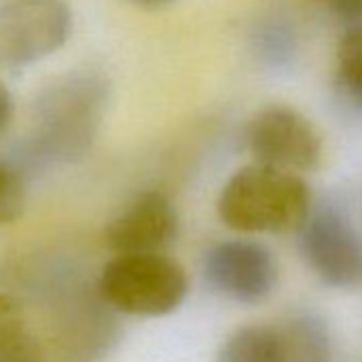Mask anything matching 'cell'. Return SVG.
Here are the masks:
<instances>
[{
    "mask_svg": "<svg viewBox=\"0 0 362 362\" xmlns=\"http://www.w3.org/2000/svg\"><path fill=\"white\" fill-rule=\"evenodd\" d=\"M73 33L66 0H11L0 5V66L22 69L56 54Z\"/></svg>",
    "mask_w": 362,
    "mask_h": 362,
    "instance_id": "5b68a950",
    "label": "cell"
},
{
    "mask_svg": "<svg viewBox=\"0 0 362 362\" xmlns=\"http://www.w3.org/2000/svg\"><path fill=\"white\" fill-rule=\"evenodd\" d=\"M218 362H288L279 326L247 324L237 328L220 347Z\"/></svg>",
    "mask_w": 362,
    "mask_h": 362,
    "instance_id": "8fae6325",
    "label": "cell"
},
{
    "mask_svg": "<svg viewBox=\"0 0 362 362\" xmlns=\"http://www.w3.org/2000/svg\"><path fill=\"white\" fill-rule=\"evenodd\" d=\"M111 83L96 69H75L47 83L33 107V132L9 158L26 179L83 160L100 132Z\"/></svg>",
    "mask_w": 362,
    "mask_h": 362,
    "instance_id": "6da1fadb",
    "label": "cell"
},
{
    "mask_svg": "<svg viewBox=\"0 0 362 362\" xmlns=\"http://www.w3.org/2000/svg\"><path fill=\"white\" fill-rule=\"evenodd\" d=\"M309 3L345 26L362 24V0H309Z\"/></svg>",
    "mask_w": 362,
    "mask_h": 362,
    "instance_id": "9a60e30c",
    "label": "cell"
},
{
    "mask_svg": "<svg viewBox=\"0 0 362 362\" xmlns=\"http://www.w3.org/2000/svg\"><path fill=\"white\" fill-rule=\"evenodd\" d=\"M179 211L160 190L139 192L105 228V243L113 254L164 252L179 237Z\"/></svg>",
    "mask_w": 362,
    "mask_h": 362,
    "instance_id": "ba28073f",
    "label": "cell"
},
{
    "mask_svg": "<svg viewBox=\"0 0 362 362\" xmlns=\"http://www.w3.org/2000/svg\"><path fill=\"white\" fill-rule=\"evenodd\" d=\"M188 275L164 252L115 254L98 275L100 298L117 313L160 317L173 313L188 296Z\"/></svg>",
    "mask_w": 362,
    "mask_h": 362,
    "instance_id": "3957f363",
    "label": "cell"
},
{
    "mask_svg": "<svg viewBox=\"0 0 362 362\" xmlns=\"http://www.w3.org/2000/svg\"><path fill=\"white\" fill-rule=\"evenodd\" d=\"M245 147L254 162L298 175L315 170L324 153L320 130L288 105L256 111L245 126Z\"/></svg>",
    "mask_w": 362,
    "mask_h": 362,
    "instance_id": "8992f818",
    "label": "cell"
},
{
    "mask_svg": "<svg viewBox=\"0 0 362 362\" xmlns=\"http://www.w3.org/2000/svg\"><path fill=\"white\" fill-rule=\"evenodd\" d=\"M203 277L214 292L241 305L262 303L279 281L275 254L260 241L226 239L203 258Z\"/></svg>",
    "mask_w": 362,
    "mask_h": 362,
    "instance_id": "52a82bcc",
    "label": "cell"
},
{
    "mask_svg": "<svg viewBox=\"0 0 362 362\" xmlns=\"http://www.w3.org/2000/svg\"><path fill=\"white\" fill-rule=\"evenodd\" d=\"M296 233L305 262L326 286H362V235L339 201L313 203Z\"/></svg>",
    "mask_w": 362,
    "mask_h": 362,
    "instance_id": "277c9868",
    "label": "cell"
},
{
    "mask_svg": "<svg viewBox=\"0 0 362 362\" xmlns=\"http://www.w3.org/2000/svg\"><path fill=\"white\" fill-rule=\"evenodd\" d=\"M26 184V175L9 158H0V224H13L22 218Z\"/></svg>",
    "mask_w": 362,
    "mask_h": 362,
    "instance_id": "4fadbf2b",
    "label": "cell"
},
{
    "mask_svg": "<svg viewBox=\"0 0 362 362\" xmlns=\"http://www.w3.org/2000/svg\"><path fill=\"white\" fill-rule=\"evenodd\" d=\"M11 117H13V96L7 90V86L0 81V132L5 130Z\"/></svg>",
    "mask_w": 362,
    "mask_h": 362,
    "instance_id": "e0dca14e",
    "label": "cell"
},
{
    "mask_svg": "<svg viewBox=\"0 0 362 362\" xmlns=\"http://www.w3.org/2000/svg\"><path fill=\"white\" fill-rule=\"evenodd\" d=\"M288 362H334L332 334L326 320L311 311H292L279 326Z\"/></svg>",
    "mask_w": 362,
    "mask_h": 362,
    "instance_id": "30bf717a",
    "label": "cell"
},
{
    "mask_svg": "<svg viewBox=\"0 0 362 362\" xmlns=\"http://www.w3.org/2000/svg\"><path fill=\"white\" fill-rule=\"evenodd\" d=\"M334 79L339 92L362 111V24L347 26L334 52Z\"/></svg>",
    "mask_w": 362,
    "mask_h": 362,
    "instance_id": "7c38bea8",
    "label": "cell"
},
{
    "mask_svg": "<svg viewBox=\"0 0 362 362\" xmlns=\"http://www.w3.org/2000/svg\"><path fill=\"white\" fill-rule=\"evenodd\" d=\"M0 362H47V358L37 334L22 322L0 337Z\"/></svg>",
    "mask_w": 362,
    "mask_h": 362,
    "instance_id": "5bb4252c",
    "label": "cell"
},
{
    "mask_svg": "<svg viewBox=\"0 0 362 362\" xmlns=\"http://www.w3.org/2000/svg\"><path fill=\"white\" fill-rule=\"evenodd\" d=\"M128 3L145 11H160V9L173 7L177 0H128Z\"/></svg>",
    "mask_w": 362,
    "mask_h": 362,
    "instance_id": "ac0fdd59",
    "label": "cell"
},
{
    "mask_svg": "<svg viewBox=\"0 0 362 362\" xmlns=\"http://www.w3.org/2000/svg\"><path fill=\"white\" fill-rule=\"evenodd\" d=\"M313 197L298 173L252 162L235 170L218 197L220 222L241 235L298 230Z\"/></svg>",
    "mask_w": 362,
    "mask_h": 362,
    "instance_id": "7a4b0ae2",
    "label": "cell"
},
{
    "mask_svg": "<svg viewBox=\"0 0 362 362\" xmlns=\"http://www.w3.org/2000/svg\"><path fill=\"white\" fill-rule=\"evenodd\" d=\"M22 322H24L22 305L13 296L0 292V337L7 334L11 328H16Z\"/></svg>",
    "mask_w": 362,
    "mask_h": 362,
    "instance_id": "2e32d148",
    "label": "cell"
},
{
    "mask_svg": "<svg viewBox=\"0 0 362 362\" xmlns=\"http://www.w3.org/2000/svg\"><path fill=\"white\" fill-rule=\"evenodd\" d=\"M247 39L256 60L271 71H290L300 56V33L292 18L279 11L256 18Z\"/></svg>",
    "mask_w": 362,
    "mask_h": 362,
    "instance_id": "9c48e42d",
    "label": "cell"
}]
</instances>
